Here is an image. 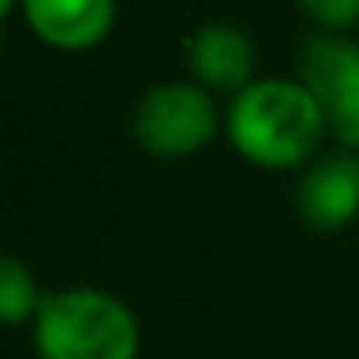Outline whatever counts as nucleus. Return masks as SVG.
<instances>
[{
	"label": "nucleus",
	"mask_w": 359,
	"mask_h": 359,
	"mask_svg": "<svg viewBox=\"0 0 359 359\" xmlns=\"http://www.w3.org/2000/svg\"><path fill=\"white\" fill-rule=\"evenodd\" d=\"M224 132L236 155L263 170H294L313 158L328 132L325 109L302 78H255L232 93Z\"/></svg>",
	"instance_id": "nucleus-1"
},
{
	"label": "nucleus",
	"mask_w": 359,
	"mask_h": 359,
	"mask_svg": "<svg viewBox=\"0 0 359 359\" xmlns=\"http://www.w3.org/2000/svg\"><path fill=\"white\" fill-rule=\"evenodd\" d=\"M35 351L39 359H135L140 325L109 290H58L35 313Z\"/></svg>",
	"instance_id": "nucleus-2"
},
{
	"label": "nucleus",
	"mask_w": 359,
	"mask_h": 359,
	"mask_svg": "<svg viewBox=\"0 0 359 359\" xmlns=\"http://www.w3.org/2000/svg\"><path fill=\"white\" fill-rule=\"evenodd\" d=\"M220 112L201 81L151 86L132 109V135L155 158H189L217 140Z\"/></svg>",
	"instance_id": "nucleus-3"
},
{
	"label": "nucleus",
	"mask_w": 359,
	"mask_h": 359,
	"mask_svg": "<svg viewBox=\"0 0 359 359\" xmlns=\"http://www.w3.org/2000/svg\"><path fill=\"white\" fill-rule=\"evenodd\" d=\"M297 78L317 93L336 143L359 151V43L320 27L297 50Z\"/></svg>",
	"instance_id": "nucleus-4"
},
{
	"label": "nucleus",
	"mask_w": 359,
	"mask_h": 359,
	"mask_svg": "<svg viewBox=\"0 0 359 359\" xmlns=\"http://www.w3.org/2000/svg\"><path fill=\"white\" fill-rule=\"evenodd\" d=\"M297 217L317 232L348 228L359 217V151L336 147L313 158L297 182Z\"/></svg>",
	"instance_id": "nucleus-5"
},
{
	"label": "nucleus",
	"mask_w": 359,
	"mask_h": 359,
	"mask_svg": "<svg viewBox=\"0 0 359 359\" xmlns=\"http://www.w3.org/2000/svg\"><path fill=\"white\" fill-rule=\"evenodd\" d=\"M20 16L39 43L78 55L109 39L116 24V0H24Z\"/></svg>",
	"instance_id": "nucleus-6"
},
{
	"label": "nucleus",
	"mask_w": 359,
	"mask_h": 359,
	"mask_svg": "<svg viewBox=\"0 0 359 359\" xmlns=\"http://www.w3.org/2000/svg\"><path fill=\"white\" fill-rule=\"evenodd\" d=\"M186 62L194 81L212 93H240L255 81V43L243 27L212 20L201 24L186 43Z\"/></svg>",
	"instance_id": "nucleus-7"
},
{
	"label": "nucleus",
	"mask_w": 359,
	"mask_h": 359,
	"mask_svg": "<svg viewBox=\"0 0 359 359\" xmlns=\"http://www.w3.org/2000/svg\"><path fill=\"white\" fill-rule=\"evenodd\" d=\"M43 297L47 294H39V282H35L32 266L20 263L16 255L0 259V317L8 320V325H20V320L35 317Z\"/></svg>",
	"instance_id": "nucleus-8"
},
{
	"label": "nucleus",
	"mask_w": 359,
	"mask_h": 359,
	"mask_svg": "<svg viewBox=\"0 0 359 359\" xmlns=\"http://www.w3.org/2000/svg\"><path fill=\"white\" fill-rule=\"evenodd\" d=\"M297 8L325 32H348L359 24V0H297Z\"/></svg>",
	"instance_id": "nucleus-9"
},
{
	"label": "nucleus",
	"mask_w": 359,
	"mask_h": 359,
	"mask_svg": "<svg viewBox=\"0 0 359 359\" xmlns=\"http://www.w3.org/2000/svg\"><path fill=\"white\" fill-rule=\"evenodd\" d=\"M20 4H24V0H0V16L8 20V16H16L20 12Z\"/></svg>",
	"instance_id": "nucleus-10"
}]
</instances>
